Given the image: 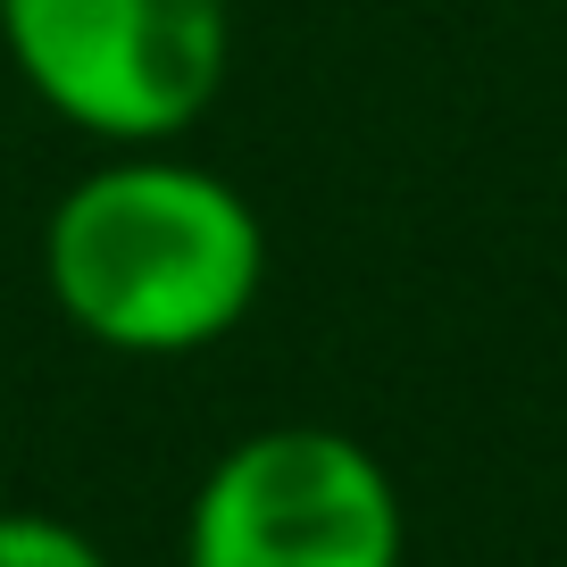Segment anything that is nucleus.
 Returning a JSON list of instances; mask_svg holds the SVG:
<instances>
[{
    "label": "nucleus",
    "mask_w": 567,
    "mask_h": 567,
    "mask_svg": "<svg viewBox=\"0 0 567 567\" xmlns=\"http://www.w3.org/2000/svg\"><path fill=\"white\" fill-rule=\"evenodd\" d=\"M42 292L92 351H217L267 292V217L176 142L109 151L42 217Z\"/></svg>",
    "instance_id": "nucleus-1"
},
{
    "label": "nucleus",
    "mask_w": 567,
    "mask_h": 567,
    "mask_svg": "<svg viewBox=\"0 0 567 567\" xmlns=\"http://www.w3.org/2000/svg\"><path fill=\"white\" fill-rule=\"evenodd\" d=\"M0 51L101 151L184 142L234 68V0H0Z\"/></svg>",
    "instance_id": "nucleus-2"
},
{
    "label": "nucleus",
    "mask_w": 567,
    "mask_h": 567,
    "mask_svg": "<svg viewBox=\"0 0 567 567\" xmlns=\"http://www.w3.org/2000/svg\"><path fill=\"white\" fill-rule=\"evenodd\" d=\"M184 567H401L409 509L392 467L342 425H259L200 467Z\"/></svg>",
    "instance_id": "nucleus-3"
},
{
    "label": "nucleus",
    "mask_w": 567,
    "mask_h": 567,
    "mask_svg": "<svg viewBox=\"0 0 567 567\" xmlns=\"http://www.w3.org/2000/svg\"><path fill=\"white\" fill-rule=\"evenodd\" d=\"M0 567H109V550L51 509H0Z\"/></svg>",
    "instance_id": "nucleus-4"
}]
</instances>
